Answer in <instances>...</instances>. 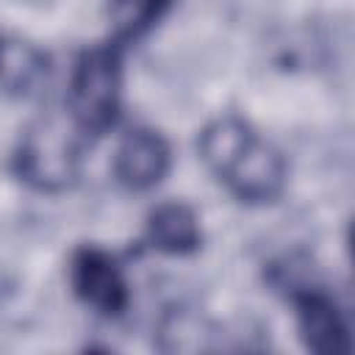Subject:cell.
<instances>
[{
  "label": "cell",
  "mask_w": 355,
  "mask_h": 355,
  "mask_svg": "<svg viewBox=\"0 0 355 355\" xmlns=\"http://www.w3.org/2000/svg\"><path fill=\"white\" fill-rule=\"evenodd\" d=\"M200 153L208 169L239 200L269 202L283 191V155L239 116H219L205 125L200 133Z\"/></svg>",
  "instance_id": "obj_1"
},
{
  "label": "cell",
  "mask_w": 355,
  "mask_h": 355,
  "mask_svg": "<svg viewBox=\"0 0 355 355\" xmlns=\"http://www.w3.org/2000/svg\"><path fill=\"white\" fill-rule=\"evenodd\" d=\"M119 53L111 44L86 50L69 83V119L80 133H103L119 114Z\"/></svg>",
  "instance_id": "obj_2"
},
{
  "label": "cell",
  "mask_w": 355,
  "mask_h": 355,
  "mask_svg": "<svg viewBox=\"0 0 355 355\" xmlns=\"http://www.w3.org/2000/svg\"><path fill=\"white\" fill-rule=\"evenodd\" d=\"M78 125L61 119H39L17 153V172L42 191L64 189L78 172Z\"/></svg>",
  "instance_id": "obj_3"
},
{
  "label": "cell",
  "mask_w": 355,
  "mask_h": 355,
  "mask_svg": "<svg viewBox=\"0 0 355 355\" xmlns=\"http://www.w3.org/2000/svg\"><path fill=\"white\" fill-rule=\"evenodd\" d=\"M69 280L75 294L105 316H116L128 305V283L122 269L108 252L97 247H83L72 255Z\"/></svg>",
  "instance_id": "obj_4"
},
{
  "label": "cell",
  "mask_w": 355,
  "mask_h": 355,
  "mask_svg": "<svg viewBox=\"0 0 355 355\" xmlns=\"http://www.w3.org/2000/svg\"><path fill=\"white\" fill-rule=\"evenodd\" d=\"M169 169V144L155 130H130L114 155V172L133 191L153 189Z\"/></svg>",
  "instance_id": "obj_5"
},
{
  "label": "cell",
  "mask_w": 355,
  "mask_h": 355,
  "mask_svg": "<svg viewBox=\"0 0 355 355\" xmlns=\"http://www.w3.org/2000/svg\"><path fill=\"white\" fill-rule=\"evenodd\" d=\"M297 324L300 336L308 349L322 355H344L349 352V330L336 308V302L322 291H302L294 294Z\"/></svg>",
  "instance_id": "obj_6"
},
{
  "label": "cell",
  "mask_w": 355,
  "mask_h": 355,
  "mask_svg": "<svg viewBox=\"0 0 355 355\" xmlns=\"http://www.w3.org/2000/svg\"><path fill=\"white\" fill-rule=\"evenodd\" d=\"M147 239L155 250L186 255L200 247V222L183 202H161L147 216Z\"/></svg>",
  "instance_id": "obj_7"
},
{
  "label": "cell",
  "mask_w": 355,
  "mask_h": 355,
  "mask_svg": "<svg viewBox=\"0 0 355 355\" xmlns=\"http://www.w3.org/2000/svg\"><path fill=\"white\" fill-rule=\"evenodd\" d=\"M47 80V58L28 42L0 36V89L31 94Z\"/></svg>",
  "instance_id": "obj_8"
},
{
  "label": "cell",
  "mask_w": 355,
  "mask_h": 355,
  "mask_svg": "<svg viewBox=\"0 0 355 355\" xmlns=\"http://www.w3.org/2000/svg\"><path fill=\"white\" fill-rule=\"evenodd\" d=\"M172 0H111V22L119 39L144 33Z\"/></svg>",
  "instance_id": "obj_9"
},
{
  "label": "cell",
  "mask_w": 355,
  "mask_h": 355,
  "mask_svg": "<svg viewBox=\"0 0 355 355\" xmlns=\"http://www.w3.org/2000/svg\"><path fill=\"white\" fill-rule=\"evenodd\" d=\"M0 36H3V33H0Z\"/></svg>",
  "instance_id": "obj_10"
}]
</instances>
